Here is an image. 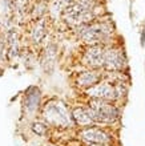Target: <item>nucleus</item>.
<instances>
[{
  "label": "nucleus",
  "mask_w": 145,
  "mask_h": 146,
  "mask_svg": "<svg viewBox=\"0 0 145 146\" xmlns=\"http://www.w3.org/2000/svg\"><path fill=\"white\" fill-rule=\"evenodd\" d=\"M44 118L47 122L55 126L60 127H71L73 125V117L68 111L67 106L60 101H49L44 106Z\"/></svg>",
  "instance_id": "obj_1"
},
{
  "label": "nucleus",
  "mask_w": 145,
  "mask_h": 146,
  "mask_svg": "<svg viewBox=\"0 0 145 146\" xmlns=\"http://www.w3.org/2000/svg\"><path fill=\"white\" fill-rule=\"evenodd\" d=\"M89 108L95 113L96 122H105V123L115 122L118 118V114H120L118 109L107 100L93 98L91 101V106Z\"/></svg>",
  "instance_id": "obj_2"
},
{
  "label": "nucleus",
  "mask_w": 145,
  "mask_h": 146,
  "mask_svg": "<svg viewBox=\"0 0 145 146\" xmlns=\"http://www.w3.org/2000/svg\"><path fill=\"white\" fill-rule=\"evenodd\" d=\"M87 93L93 98H100V100H107V101H112V100H117L121 98L124 96V88L122 85H116L112 86L111 84H97L93 85L87 90Z\"/></svg>",
  "instance_id": "obj_3"
},
{
  "label": "nucleus",
  "mask_w": 145,
  "mask_h": 146,
  "mask_svg": "<svg viewBox=\"0 0 145 146\" xmlns=\"http://www.w3.org/2000/svg\"><path fill=\"white\" fill-rule=\"evenodd\" d=\"M111 33L107 24H83L79 28V36L85 42H97Z\"/></svg>",
  "instance_id": "obj_4"
},
{
  "label": "nucleus",
  "mask_w": 145,
  "mask_h": 146,
  "mask_svg": "<svg viewBox=\"0 0 145 146\" xmlns=\"http://www.w3.org/2000/svg\"><path fill=\"white\" fill-rule=\"evenodd\" d=\"M64 16L68 23L73 24V25H83V24H88V21H91L92 12L89 8L81 5L77 1H73L64 11Z\"/></svg>",
  "instance_id": "obj_5"
},
{
  "label": "nucleus",
  "mask_w": 145,
  "mask_h": 146,
  "mask_svg": "<svg viewBox=\"0 0 145 146\" xmlns=\"http://www.w3.org/2000/svg\"><path fill=\"white\" fill-rule=\"evenodd\" d=\"M80 138L88 145H108L112 138L104 130L97 127H87L80 131Z\"/></svg>",
  "instance_id": "obj_6"
},
{
  "label": "nucleus",
  "mask_w": 145,
  "mask_h": 146,
  "mask_svg": "<svg viewBox=\"0 0 145 146\" xmlns=\"http://www.w3.org/2000/svg\"><path fill=\"white\" fill-rule=\"evenodd\" d=\"M125 65V57L120 49L111 48L105 50V58H104V66L109 70H120Z\"/></svg>",
  "instance_id": "obj_7"
},
{
  "label": "nucleus",
  "mask_w": 145,
  "mask_h": 146,
  "mask_svg": "<svg viewBox=\"0 0 145 146\" xmlns=\"http://www.w3.org/2000/svg\"><path fill=\"white\" fill-rule=\"evenodd\" d=\"M104 58H105V50L103 46L93 45L85 52L84 54V62L89 66H103Z\"/></svg>",
  "instance_id": "obj_8"
},
{
  "label": "nucleus",
  "mask_w": 145,
  "mask_h": 146,
  "mask_svg": "<svg viewBox=\"0 0 145 146\" xmlns=\"http://www.w3.org/2000/svg\"><path fill=\"white\" fill-rule=\"evenodd\" d=\"M75 122L80 126H89L96 122L95 113L91 108H76L72 113Z\"/></svg>",
  "instance_id": "obj_9"
},
{
  "label": "nucleus",
  "mask_w": 145,
  "mask_h": 146,
  "mask_svg": "<svg viewBox=\"0 0 145 146\" xmlns=\"http://www.w3.org/2000/svg\"><path fill=\"white\" fill-rule=\"evenodd\" d=\"M100 77H101V74L99 72L89 70V72H85L83 74H80L79 78H77V82H79L80 86H93L96 82H99Z\"/></svg>",
  "instance_id": "obj_10"
},
{
  "label": "nucleus",
  "mask_w": 145,
  "mask_h": 146,
  "mask_svg": "<svg viewBox=\"0 0 145 146\" xmlns=\"http://www.w3.org/2000/svg\"><path fill=\"white\" fill-rule=\"evenodd\" d=\"M8 44H9V57H16L19 54V41H17V33L13 29L8 32L7 36Z\"/></svg>",
  "instance_id": "obj_11"
},
{
  "label": "nucleus",
  "mask_w": 145,
  "mask_h": 146,
  "mask_svg": "<svg viewBox=\"0 0 145 146\" xmlns=\"http://www.w3.org/2000/svg\"><path fill=\"white\" fill-rule=\"evenodd\" d=\"M44 36H45V23L41 20L36 24V27L32 31V40H33V42H40Z\"/></svg>",
  "instance_id": "obj_12"
},
{
  "label": "nucleus",
  "mask_w": 145,
  "mask_h": 146,
  "mask_svg": "<svg viewBox=\"0 0 145 146\" xmlns=\"http://www.w3.org/2000/svg\"><path fill=\"white\" fill-rule=\"evenodd\" d=\"M33 131L35 133H37V134H40V135H43L47 131V126L41 125V123H35L33 125Z\"/></svg>",
  "instance_id": "obj_13"
},
{
  "label": "nucleus",
  "mask_w": 145,
  "mask_h": 146,
  "mask_svg": "<svg viewBox=\"0 0 145 146\" xmlns=\"http://www.w3.org/2000/svg\"><path fill=\"white\" fill-rule=\"evenodd\" d=\"M27 1L28 0H13V5H15L19 11H23L25 5H27Z\"/></svg>",
  "instance_id": "obj_14"
},
{
  "label": "nucleus",
  "mask_w": 145,
  "mask_h": 146,
  "mask_svg": "<svg viewBox=\"0 0 145 146\" xmlns=\"http://www.w3.org/2000/svg\"><path fill=\"white\" fill-rule=\"evenodd\" d=\"M77 3H80L81 5H84V7L89 8V9H92V7H93V4H95V0H76Z\"/></svg>",
  "instance_id": "obj_15"
},
{
  "label": "nucleus",
  "mask_w": 145,
  "mask_h": 146,
  "mask_svg": "<svg viewBox=\"0 0 145 146\" xmlns=\"http://www.w3.org/2000/svg\"><path fill=\"white\" fill-rule=\"evenodd\" d=\"M3 52H4V44L3 41H0V56L3 54Z\"/></svg>",
  "instance_id": "obj_16"
},
{
  "label": "nucleus",
  "mask_w": 145,
  "mask_h": 146,
  "mask_svg": "<svg viewBox=\"0 0 145 146\" xmlns=\"http://www.w3.org/2000/svg\"><path fill=\"white\" fill-rule=\"evenodd\" d=\"M88 146H108V145H88Z\"/></svg>",
  "instance_id": "obj_17"
},
{
  "label": "nucleus",
  "mask_w": 145,
  "mask_h": 146,
  "mask_svg": "<svg viewBox=\"0 0 145 146\" xmlns=\"http://www.w3.org/2000/svg\"><path fill=\"white\" fill-rule=\"evenodd\" d=\"M0 29H1V23H0Z\"/></svg>",
  "instance_id": "obj_18"
}]
</instances>
